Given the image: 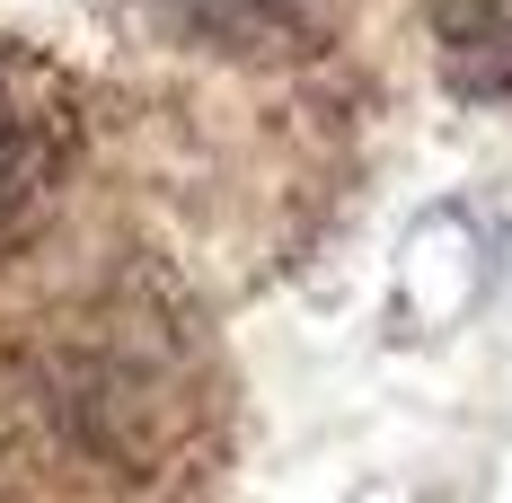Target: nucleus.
<instances>
[{"instance_id": "3", "label": "nucleus", "mask_w": 512, "mask_h": 503, "mask_svg": "<svg viewBox=\"0 0 512 503\" xmlns=\"http://www.w3.org/2000/svg\"><path fill=\"white\" fill-rule=\"evenodd\" d=\"M159 9L212 53H292L327 18V0H159Z\"/></svg>"}, {"instance_id": "2", "label": "nucleus", "mask_w": 512, "mask_h": 503, "mask_svg": "<svg viewBox=\"0 0 512 503\" xmlns=\"http://www.w3.org/2000/svg\"><path fill=\"white\" fill-rule=\"evenodd\" d=\"M62 168H71L62 89L36 71H0V248H18L45 221V203L62 195Z\"/></svg>"}, {"instance_id": "1", "label": "nucleus", "mask_w": 512, "mask_h": 503, "mask_svg": "<svg viewBox=\"0 0 512 503\" xmlns=\"http://www.w3.org/2000/svg\"><path fill=\"white\" fill-rule=\"evenodd\" d=\"M53 380H62V424H71V442H98V451L159 442L151 424L168 415V353L159 345L98 336V345L62 353Z\"/></svg>"}, {"instance_id": "4", "label": "nucleus", "mask_w": 512, "mask_h": 503, "mask_svg": "<svg viewBox=\"0 0 512 503\" xmlns=\"http://www.w3.org/2000/svg\"><path fill=\"white\" fill-rule=\"evenodd\" d=\"M433 53L468 98H512V0H433Z\"/></svg>"}]
</instances>
